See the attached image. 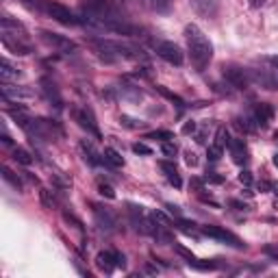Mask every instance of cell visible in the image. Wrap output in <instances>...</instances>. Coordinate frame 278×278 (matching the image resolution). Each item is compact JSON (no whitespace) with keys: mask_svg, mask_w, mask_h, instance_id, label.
Returning <instances> with one entry per match:
<instances>
[{"mask_svg":"<svg viewBox=\"0 0 278 278\" xmlns=\"http://www.w3.org/2000/svg\"><path fill=\"white\" fill-rule=\"evenodd\" d=\"M185 39H187V50H189V59H191L193 68L198 72H204L206 66L213 59V46L209 37L204 35V31L196 24H187L185 26Z\"/></svg>","mask_w":278,"mask_h":278,"instance_id":"6da1fadb","label":"cell"},{"mask_svg":"<svg viewBox=\"0 0 278 278\" xmlns=\"http://www.w3.org/2000/svg\"><path fill=\"white\" fill-rule=\"evenodd\" d=\"M87 44L96 50V55L102 61H120V59H139L141 50L128 44H120V41H109V39H87Z\"/></svg>","mask_w":278,"mask_h":278,"instance_id":"7a4b0ae2","label":"cell"},{"mask_svg":"<svg viewBox=\"0 0 278 278\" xmlns=\"http://www.w3.org/2000/svg\"><path fill=\"white\" fill-rule=\"evenodd\" d=\"M248 72H250V81L257 83L259 87L270 90V92L278 90V68H274L272 63H268L263 57L259 59V61L254 63V68H250Z\"/></svg>","mask_w":278,"mask_h":278,"instance_id":"3957f363","label":"cell"},{"mask_svg":"<svg viewBox=\"0 0 278 278\" xmlns=\"http://www.w3.org/2000/svg\"><path fill=\"white\" fill-rule=\"evenodd\" d=\"M39 11H44L48 17H52V20H57L59 24H66V26H79L83 22L79 15H74L68 7H63L61 2H55V0H41Z\"/></svg>","mask_w":278,"mask_h":278,"instance_id":"277c9868","label":"cell"},{"mask_svg":"<svg viewBox=\"0 0 278 278\" xmlns=\"http://www.w3.org/2000/svg\"><path fill=\"white\" fill-rule=\"evenodd\" d=\"M155 50H157V55L161 57L163 61L170 63V66H183V61H185L183 50L174 44V41H157Z\"/></svg>","mask_w":278,"mask_h":278,"instance_id":"5b68a950","label":"cell"},{"mask_svg":"<svg viewBox=\"0 0 278 278\" xmlns=\"http://www.w3.org/2000/svg\"><path fill=\"white\" fill-rule=\"evenodd\" d=\"M224 79H226V83L230 87H235V90H246L248 85H250V72L244 68H235V66H228L224 68Z\"/></svg>","mask_w":278,"mask_h":278,"instance_id":"8992f818","label":"cell"},{"mask_svg":"<svg viewBox=\"0 0 278 278\" xmlns=\"http://www.w3.org/2000/svg\"><path fill=\"white\" fill-rule=\"evenodd\" d=\"M96 265L100 272H104V274H111L115 268H124L126 265V261H124V257L120 252H100L96 257Z\"/></svg>","mask_w":278,"mask_h":278,"instance_id":"52a82bcc","label":"cell"},{"mask_svg":"<svg viewBox=\"0 0 278 278\" xmlns=\"http://www.w3.org/2000/svg\"><path fill=\"white\" fill-rule=\"evenodd\" d=\"M72 117L79 122V126L83 128V131H87L90 135H93L96 139L100 137L98 124H96V120H93V113L90 109H72Z\"/></svg>","mask_w":278,"mask_h":278,"instance_id":"ba28073f","label":"cell"},{"mask_svg":"<svg viewBox=\"0 0 278 278\" xmlns=\"http://www.w3.org/2000/svg\"><path fill=\"white\" fill-rule=\"evenodd\" d=\"M202 235H206V237H213L217 241H226V244H230L233 248H237V250H244V244H241L239 237H235L233 233H228V230H224L220 226H202Z\"/></svg>","mask_w":278,"mask_h":278,"instance_id":"9c48e42d","label":"cell"},{"mask_svg":"<svg viewBox=\"0 0 278 278\" xmlns=\"http://www.w3.org/2000/svg\"><path fill=\"white\" fill-rule=\"evenodd\" d=\"M272 117H274V106L268 104V102L257 104L252 109V113H250V120L254 122V126L257 128H265L272 122Z\"/></svg>","mask_w":278,"mask_h":278,"instance_id":"30bf717a","label":"cell"},{"mask_svg":"<svg viewBox=\"0 0 278 278\" xmlns=\"http://www.w3.org/2000/svg\"><path fill=\"white\" fill-rule=\"evenodd\" d=\"M41 39L46 41V44L50 46V48H55L59 52H72L74 50V44L70 39H66L63 35H59V33H50V31H41Z\"/></svg>","mask_w":278,"mask_h":278,"instance_id":"8fae6325","label":"cell"},{"mask_svg":"<svg viewBox=\"0 0 278 278\" xmlns=\"http://www.w3.org/2000/svg\"><path fill=\"white\" fill-rule=\"evenodd\" d=\"M189 4H191V9L196 11L200 17H206V20H213V17H217V0H189Z\"/></svg>","mask_w":278,"mask_h":278,"instance_id":"7c38bea8","label":"cell"},{"mask_svg":"<svg viewBox=\"0 0 278 278\" xmlns=\"http://www.w3.org/2000/svg\"><path fill=\"white\" fill-rule=\"evenodd\" d=\"M26 98H33V92L26 90V87H17V85H11V83H2V100L9 102V100H26Z\"/></svg>","mask_w":278,"mask_h":278,"instance_id":"4fadbf2b","label":"cell"},{"mask_svg":"<svg viewBox=\"0 0 278 278\" xmlns=\"http://www.w3.org/2000/svg\"><path fill=\"white\" fill-rule=\"evenodd\" d=\"M2 44H4V48L11 50L13 55H28V52H31V46L26 44V39L13 37V35H4L2 33Z\"/></svg>","mask_w":278,"mask_h":278,"instance_id":"5bb4252c","label":"cell"},{"mask_svg":"<svg viewBox=\"0 0 278 278\" xmlns=\"http://www.w3.org/2000/svg\"><path fill=\"white\" fill-rule=\"evenodd\" d=\"M39 85H41V92H44V96L48 98V102H52V104L57 106V109H61V106H63V100H61V93H59V90H57L55 83H52L50 79H41Z\"/></svg>","mask_w":278,"mask_h":278,"instance_id":"9a60e30c","label":"cell"},{"mask_svg":"<svg viewBox=\"0 0 278 278\" xmlns=\"http://www.w3.org/2000/svg\"><path fill=\"white\" fill-rule=\"evenodd\" d=\"M228 150H230V157L237 165H244L248 163V148L244 144V139H230L228 141Z\"/></svg>","mask_w":278,"mask_h":278,"instance_id":"2e32d148","label":"cell"},{"mask_svg":"<svg viewBox=\"0 0 278 278\" xmlns=\"http://www.w3.org/2000/svg\"><path fill=\"white\" fill-rule=\"evenodd\" d=\"M79 148H81V152H83V159H85V161L90 163V165H100V163L104 161V157H100V155H98V150L93 148L92 141L83 139L81 144H79ZM104 163H106V161H104Z\"/></svg>","mask_w":278,"mask_h":278,"instance_id":"e0dca14e","label":"cell"},{"mask_svg":"<svg viewBox=\"0 0 278 278\" xmlns=\"http://www.w3.org/2000/svg\"><path fill=\"white\" fill-rule=\"evenodd\" d=\"M93 215H96V222H98V226L102 228V230H115V217H113V213L111 211H106V209H100V206H93Z\"/></svg>","mask_w":278,"mask_h":278,"instance_id":"ac0fdd59","label":"cell"},{"mask_svg":"<svg viewBox=\"0 0 278 278\" xmlns=\"http://www.w3.org/2000/svg\"><path fill=\"white\" fill-rule=\"evenodd\" d=\"M17 76H20V70H17L9 59H2V61H0V81L11 83V81H15Z\"/></svg>","mask_w":278,"mask_h":278,"instance_id":"d6986e66","label":"cell"},{"mask_svg":"<svg viewBox=\"0 0 278 278\" xmlns=\"http://www.w3.org/2000/svg\"><path fill=\"white\" fill-rule=\"evenodd\" d=\"M159 168L165 172V176H168V181L172 183V185L176 189H181L183 187V181H181V176H179V170H176V165L174 163H170V161H161L159 163Z\"/></svg>","mask_w":278,"mask_h":278,"instance_id":"ffe728a7","label":"cell"},{"mask_svg":"<svg viewBox=\"0 0 278 278\" xmlns=\"http://www.w3.org/2000/svg\"><path fill=\"white\" fill-rule=\"evenodd\" d=\"M144 4L157 13H168L172 9V0H144Z\"/></svg>","mask_w":278,"mask_h":278,"instance_id":"44dd1931","label":"cell"},{"mask_svg":"<svg viewBox=\"0 0 278 278\" xmlns=\"http://www.w3.org/2000/svg\"><path fill=\"white\" fill-rule=\"evenodd\" d=\"M102 157H104L106 163L115 165V168H122V165H124V157L115 150V148H104V155H102Z\"/></svg>","mask_w":278,"mask_h":278,"instance_id":"7402d4cb","label":"cell"},{"mask_svg":"<svg viewBox=\"0 0 278 278\" xmlns=\"http://www.w3.org/2000/svg\"><path fill=\"white\" fill-rule=\"evenodd\" d=\"M0 170H2V179L7 181L9 185L13 187V189H17V191H22V187H24V185H22L20 176H15V174H13V172H11V170L7 168V165H2V168H0Z\"/></svg>","mask_w":278,"mask_h":278,"instance_id":"603a6c76","label":"cell"},{"mask_svg":"<svg viewBox=\"0 0 278 278\" xmlns=\"http://www.w3.org/2000/svg\"><path fill=\"white\" fill-rule=\"evenodd\" d=\"M155 90H157L159 93H161V96H163V98H168V100H170V102H174V104H179V106H185V100H183L181 96H176V93H174V92H170V90H165V87H163V85H157V87H155Z\"/></svg>","mask_w":278,"mask_h":278,"instance_id":"cb8c5ba5","label":"cell"},{"mask_svg":"<svg viewBox=\"0 0 278 278\" xmlns=\"http://www.w3.org/2000/svg\"><path fill=\"white\" fill-rule=\"evenodd\" d=\"M13 161H17L20 165H33V157L28 155L26 150H22V148H15L13 150Z\"/></svg>","mask_w":278,"mask_h":278,"instance_id":"d4e9b609","label":"cell"},{"mask_svg":"<svg viewBox=\"0 0 278 278\" xmlns=\"http://www.w3.org/2000/svg\"><path fill=\"white\" fill-rule=\"evenodd\" d=\"M122 96L128 98V100H141V92L139 87H133V85H122Z\"/></svg>","mask_w":278,"mask_h":278,"instance_id":"484cf974","label":"cell"},{"mask_svg":"<svg viewBox=\"0 0 278 278\" xmlns=\"http://www.w3.org/2000/svg\"><path fill=\"white\" fill-rule=\"evenodd\" d=\"M39 198H41V204H44V209H52V206L57 204V200H55V196H52L50 189H41Z\"/></svg>","mask_w":278,"mask_h":278,"instance_id":"4316f807","label":"cell"},{"mask_svg":"<svg viewBox=\"0 0 278 278\" xmlns=\"http://www.w3.org/2000/svg\"><path fill=\"white\" fill-rule=\"evenodd\" d=\"M161 152H163L165 157L174 159V157H176V152H179V146H176L172 139H170V141H163V144H161Z\"/></svg>","mask_w":278,"mask_h":278,"instance_id":"83f0119b","label":"cell"},{"mask_svg":"<svg viewBox=\"0 0 278 278\" xmlns=\"http://www.w3.org/2000/svg\"><path fill=\"white\" fill-rule=\"evenodd\" d=\"M228 141H230V137H228L226 128H217V135H215V146L224 148V146H228Z\"/></svg>","mask_w":278,"mask_h":278,"instance_id":"f1b7e54d","label":"cell"},{"mask_svg":"<svg viewBox=\"0 0 278 278\" xmlns=\"http://www.w3.org/2000/svg\"><path fill=\"white\" fill-rule=\"evenodd\" d=\"M148 139H159V141L163 144V141L174 139V135L170 133V131H155V133H150V135H148Z\"/></svg>","mask_w":278,"mask_h":278,"instance_id":"f546056e","label":"cell"},{"mask_svg":"<svg viewBox=\"0 0 278 278\" xmlns=\"http://www.w3.org/2000/svg\"><path fill=\"white\" fill-rule=\"evenodd\" d=\"M152 220H155V222L159 224V226H165V228L170 226V217L165 215L163 211H155V213H152Z\"/></svg>","mask_w":278,"mask_h":278,"instance_id":"4dcf8cb0","label":"cell"},{"mask_svg":"<svg viewBox=\"0 0 278 278\" xmlns=\"http://www.w3.org/2000/svg\"><path fill=\"white\" fill-rule=\"evenodd\" d=\"M222 150H224V148L215 146V144H211V146H209V150H206V157H209V161H217V159L222 157Z\"/></svg>","mask_w":278,"mask_h":278,"instance_id":"1f68e13d","label":"cell"},{"mask_svg":"<svg viewBox=\"0 0 278 278\" xmlns=\"http://www.w3.org/2000/svg\"><path fill=\"white\" fill-rule=\"evenodd\" d=\"M133 152L135 155H144V157H150L152 155V148L150 146H146V144H133Z\"/></svg>","mask_w":278,"mask_h":278,"instance_id":"d6a6232c","label":"cell"},{"mask_svg":"<svg viewBox=\"0 0 278 278\" xmlns=\"http://www.w3.org/2000/svg\"><path fill=\"white\" fill-rule=\"evenodd\" d=\"M120 122H122V126H126V128H141L144 126V122H137V120H133V117H128V115H122Z\"/></svg>","mask_w":278,"mask_h":278,"instance_id":"836d02e7","label":"cell"},{"mask_svg":"<svg viewBox=\"0 0 278 278\" xmlns=\"http://www.w3.org/2000/svg\"><path fill=\"white\" fill-rule=\"evenodd\" d=\"M63 220H66V222H72V224H74V226H76V228H79V230H83V222L79 220V217H74V215H72V213H68V211H63Z\"/></svg>","mask_w":278,"mask_h":278,"instance_id":"e575fe53","label":"cell"},{"mask_svg":"<svg viewBox=\"0 0 278 278\" xmlns=\"http://www.w3.org/2000/svg\"><path fill=\"white\" fill-rule=\"evenodd\" d=\"M98 189H100V193H102V196H106L109 200H113V198H115V191H113V187H109V185H100Z\"/></svg>","mask_w":278,"mask_h":278,"instance_id":"d590c367","label":"cell"},{"mask_svg":"<svg viewBox=\"0 0 278 278\" xmlns=\"http://www.w3.org/2000/svg\"><path fill=\"white\" fill-rule=\"evenodd\" d=\"M185 163L189 165V168H193V165H198V157H196V152H185Z\"/></svg>","mask_w":278,"mask_h":278,"instance_id":"8d00e7d4","label":"cell"},{"mask_svg":"<svg viewBox=\"0 0 278 278\" xmlns=\"http://www.w3.org/2000/svg\"><path fill=\"white\" fill-rule=\"evenodd\" d=\"M174 248H176V252H179L181 257H185V259H187V263H191L193 259H196L191 252H189V250H185V248H183V246H174Z\"/></svg>","mask_w":278,"mask_h":278,"instance_id":"74e56055","label":"cell"},{"mask_svg":"<svg viewBox=\"0 0 278 278\" xmlns=\"http://www.w3.org/2000/svg\"><path fill=\"white\" fill-rule=\"evenodd\" d=\"M204 179H206V183H215V185H220V183L224 181L222 176H215V172H206Z\"/></svg>","mask_w":278,"mask_h":278,"instance_id":"f35d334b","label":"cell"},{"mask_svg":"<svg viewBox=\"0 0 278 278\" xmlns=\"http://www.w3.org/2000/svg\"><path fill=\"white\" fill-rule=\"evenodd\" d=\"M193 131H196V122H193V120H191V122H187L185 126H183V133H185V135H191Z\"/></svg>","mask_w":278,"mask_h":278,"instance_id":"ab89813d","label":"cell"},{"mask_svg":"<svg viewBox=\"0 0 278 278\" xmlns=\"http://www.w3.org/2000/svg\"><path fill=\"white\" fill-rule=\"evenodd\" d=\"M239 181L244 183V185H250V183H252V176H250V172H241V174H239Z\"/></svg>","mask_w":278,"mask_h":278,"instance_id":"60d3db41","label":"cell"},{"mask_svg":"<svg viewBox=\"0 0 278 278\" xmlns=\"http://www.w3.org/2000/svg\"><path fill=\"white\" fill-rule=\"evenodd\" d=\"M165 206H168V211L172 213V215H176V217H181V209H179V206H176V204H165Z\"/></svg>","mask_w":278,"mask_h":278,"instance_id":"b9f144b4","label":"cell"},{"mask_svg":"<svg viewBox=\"0 0 278 278\" xmlns=\"http://www.w3.org/2000/svg\"><path fill=\"white\" fill-rule=\"evenodd\" d=\"M265 2H268V0H250V7L252 9H261Z\"/></svg>","mask_w":278,"mask_h":278,"instance_id":"7bdbcfd3","label":"cell"},{"mask_svg":"<svg viewBox=\"0 0 278 278\" xmlns=\"http://www.w3.org/2000/svg\"><path fill=\"white\" fill-rule=\"evenodd\" d=\"M263 59H265L268 63H272L274 68H278V55H274V57H263Z\"/></svg>","mask_w":278,"mask_h":278,"instance_id":"ee69618b","label":"cell"},{"mask_svg":"<svg viewBox=\"0 0 278 278\" xmlns=\"http://www.w3.org/2000/svg\"><path fill=\"white\" fill-rule=\"evenodd\" d=\"M274 163H276V165H278V155H276V157H274Z\"/></svg>","mask_w":278,"mask_h":278,"instance_id":"f6af8a7d","label":"cell"}]
</instances>
